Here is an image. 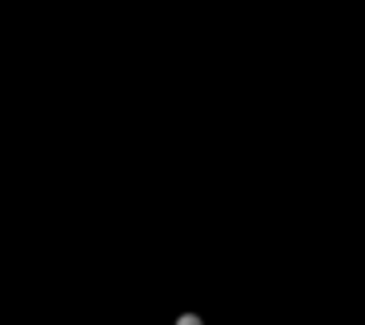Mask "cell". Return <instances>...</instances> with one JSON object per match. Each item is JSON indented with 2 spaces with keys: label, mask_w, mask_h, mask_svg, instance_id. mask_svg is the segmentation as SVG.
<instances>
[{
  "label": "cell",
  "mask_w": 365,
  "mask_h": 325,
  "mask_svg": "<svg viewBox=\"0 0 365 325\" xmlns=\"http://www.w3.org/2000/svg\"><path fill=\"white\" fill-rule=\"evenodd\" d=\"M177 325H200V317H193V314H185V317H181V322Z\"/></svg>",
  "instance_id": "6da1fadb"
}]
</instances>
